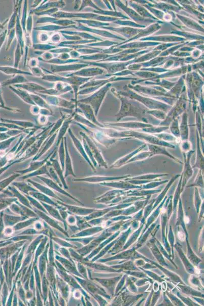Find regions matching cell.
I'll list each match as a JSON object with an SVG mask.
<instances>
[{"label": "cell", "instance_id": "cell-1", "mask_svg": "<svg viewBox=\"0 0 204 306\" xmlns=\"http://www.w3.org/2000/svg\"><path fill=\"white\" fill-rule=\"evenodd\" d=\"M193 153V152L190 151L188 153L187 155L184 153V167L183 173L182 174V182L183 185L185 184V183L188 182V181L193 175V171L190 164V158Z\"/></svg>", "mask_w": 204, "mask_h": 306}, {"label": "cell", "instance_id": "cell-2", "mask_svg": "<svg viewBox=\"0 0 204 306\" xmlns=\"http://www.w3.org/2000/svg\"><path fill=\"white\" fill-rule=\"evenodd\" d=\"M148 146L149 149V152L151 153L152 156L154 155H157V154L165 155L168 156L173 158V159L175 160V161H177V162H179L180 163H182V162H181L178 159H177V158H175L172 155H170L167 152V150H165V148H164L163 147H158V146H156V145L150 144H148Z\"/></svg>", "mask_w": 204, "mask_h": 306}, {"label": "cell", "instance_id": "cell-3", "mask_svg": "<svg viewBox=\"0 0 204 306\" xmlns=\"http://www.w3.org/2000/svg\"><path fill=\"white\" fill-rule=\"evenodd\" d=\"M197 157L196 163L195 164L194 166H193V168H199L201 170H203L204 169V157L200 149L199 135L197 131Z\"/></svg>", "mask_w": 204, "mask_h": 306}, {"label": "cell", "instance_id": "cell-4", "mask_svg": "<svg viewBox=\"0 0 204 306\" xmlns=\"http://www.w3.org/2000/svg\"><path fill=\"white\" fill-rule=\"evenodd\" d=\"M146 145H143V146H142L140 148H138L137 150H136V151H134L133 153H131L130 154H129L126 156L124 158H121V159L119 160L118 161H117V162H115L114 164H113L112 167H120L122 164H124L126 163V161H128L130 159V158L132 157L134 155L137 154L138 152H139V151H141L142 149H143L144 147H145Z\"/></svg>", "mask_w": 204, "mask_h": 306}, {"label": "cell", "instance_id": "cell-5", "mask_svg": "<svg viewBox=\"0 0 204 306\" xmlns=\"http://www.w3.org/2000/svg\"><path fill=\"white\" fill-rule=\"evenodd\" d=\"M129 176H126L119 177H90V178H87L85 180H81L88 181L89 182H101V181H105L113 180H117V179H120L121 178H125Z\"/></svg>", "mask_w": 204, "mask_h": 306}, {"label": "cell", "instance_id": "cell-6", "mask_svg": "<svg viewBox=\"0 0 204 306\" xmlns=\"http://www.w3.org/2000/svg\"><path fill=\"white\" fill-rule=\"evenodd\" d=\"M181 131L180 133L182 140H186L188 138V122L186 119L182 120V124L180 126Z\"/></svg>", "mask_w": 204, "mask_h": 306}, {"label": "cell", "instance_id": "cell-7", "mask_svg": "<svg viewBox=\"0 0 204 306\" xmlns=\"http://www.w3.org/2000/svg\"><path fill=\"white\" fill-rule=\"evenodd\" d=\"M166 174H162V175H147L142 176L136 177H132V178H128L126 180H152V179H155L156 177H161L166 176Z\"/></svg>", "mask_w": 204, "mask_h": 306}, {"label": "cell", "instance_id": "cell-8", "mask_svg": "<svg viewBox=\"0 0 204 306\" xmlns=\"http://www.w3.org/2000/svg\"><path fill=\"white\" fill-rule=\"evenodd\" d=\"M170 130L172 132V133L176 137H180V130H179V126H178V121L177 120H174L173 123L172 124L170 127Z\"/></svg>", "mask_w": 204, "mask_h": 306}, {"label": "cell", "instance_id": "cell-9", "mask_svg": "<svg viewBox=\"0 0 204 306\" xmlns=\"http://www.w3.org/2000/svg\"><path fill=\"white\" fill-rule=\"evenodd\" d=\"M152 156V154L150 152H144L142 153L141 154H140V155H138L137 156L135 157V158H133L129 160V161H128L127 163H129L130 162H132V161H136V160H142L143 159H145V158H147V157H149Z\"/></svg>", "mask_w": 204, "mask_h": 306}, {"label": "cell", "instance_id": "cell-10", "mask_svg": "<svg viewBox=\"0 0 204 306\" xmlns=\"http://www.w3.org/2000/svg\"><path fill=\"white\" fill-rule=\"evenodd\" d=\"M178 237L179 240H180L181 241H184L185 239V235H184V234L183 233V232H178Z\"/></svg>", "mask_w": 204, "mask_h": 306}, {"label": "cell", "instance_id": "cell-11", "mask_svg": "<svg viewBox=\"0 0 204 306\" xmlns=\"http://www.w3.org/2000/svg\"><path fill=\"white\" fill-rule=\"evenodd\" d=\"M184 221L186 223V224H188L189 222V219L188 217H185Z\"/></svg>", "mask_w": 204, "mask_h": 306}, {"label": "cell", "instance_id": "cell-12", "mask_svg": "<svg viewBox=\"0 0 204 306\" xmlns=\"http://www.w3.org/2000/svg\"><path fill=\"white\" fill-rule=\"evenodd\" d=\"M196 273H197V274H199L200 273V270L199 269H197V267L196 268Z\"/></svg>", "mask_w": 204, "mask_h": 306}]
</instances>
